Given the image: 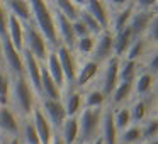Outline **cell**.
<instances>
[{
    "label": "cell",
    "mask_w": 158,
    "mask_h": 144,
    "mask_svg": "<svg viewBox=\"0 0 158 144\" xmlns=\"http://www.w3.org/2000/svg\"><path fill=\"white\" fill-rule=\"evenodd\" d=\"M29 7H31L32 24L38 27V31L43 34L46 42L56 49L60 46V39H58V34H56V24H55L51 4L41 2V0H31Z\"/></svg>",
    "instance_id": "cell-1"
},
{
    "label": "cell",
    "mask_w": 158,
    "mask_h": 144,
    "mask_svg": "<svg viewBox=\"0 0 158 144\" xmlns=\"http://www.w3.org/2000/svg\"><path fill=\"white\" fill-rule=\"evenodd\" d=\"M34 98L36 93L32 92L31 85L24 76H17L10 82V100L14 102V107L22 117L29 119L34 110Z\"/></svg>",
    "instance_id": "cell-2"
},
{
    "label": "cell",
    "mask_w": 158,
    "mask_h": 144,
    "mask_svg": "<svg viewBox=\"0 0 158 144\" xmlns=\"http://www.w3.org/2000/svg\"><path fill=\"white\" fill-rule=\"evenodd\" d=\"M102 112H104V109H87V107H83L80 115H77L82 142L90 144L95 137H99Z\"/></svg>",
    "instance_id": "cell-3"
},
{
    "label": "cell",
    "mask_w": 158,
    "mask_h": 144,
    "mask_svg": "<svg viewBox=\"0 0 158 144\" xmlns=\"http://www.w3.org/2000/svg\"><path fill=\"white\" fill-rule=\"evenodd\" d=\"M24 49L31 53L39 63H44L49 54V44L38 31V27L32 24V21L29 24H24Z\"/></svg>",
    "instance_id": "cell-4"
},
{
    "label": "cell",
    "mask_w": 158,
    "mask_h": 144,
    "mask_svg": "<svg viewBox=\"0 0 158 144\" xmlns=\"http://www.w3.org/2000/svg\"><path fill=\"white\" fill-rule=\"evenodd\" d=\"M2 41V61L5 63V66L9 68V71L12 73L14 78L17 76H24V63H22V53L17 51L14 46L10 44L7 36L0 38Z\"/></svg>",
    "instance_id": "cell-5"
},
{
    "label": "cell",
    "mask_w": 158,
    "mask_h": 144,
    "mask_svg": "<svg viewBox=\"0 0 158 144\" xmlns=\"http://www.w3.org/2000/svg\"><path fill=\"white\" fill-rule=\"evenodd\" d=\"M110 5H116V10H112V14H110L109 31L116 34L129 26V21L134 14V2H127V4L126 2H114Z\"/></svg>",
    "instance_id": "cell-6"
},
{
    "label": "cell",
    "mask_w": 158,
    "mask_h": 144,
    "mask_svg": "<svg viewBox=\"0 0 158 144\" xmlns=\"http://www.w3.org/2000/svg\"><path fill=\"white\" fill-rule=\"evenodd\" d=\"M22 63H24V78L31 85L36 95H41V63L29 51L22 49Z\"/></svg>",
    "instance_id": "cell-7"
},
{
    "label": "cell",
    "mask_w": 158,
    "mask_h": 144,
    "mask_svg": "<svg viewBox=\"0 0 158 144\" xmlns=\"http://www.w3.org/2000/svg\"><path fill=\"white\" fill-rule=\"evenodd\" d=\"M114 56V36L110 31H104L95 38V46H94L92 59L100 63H106Z\"/></svg>",
    "instance_id": "cell-8"
},
{
    "label": "cell",
    "mask_w": 158,
    "mask_h": 144,
    "mask_svg": "<svg viewBox=\"0 0 158 144\" xmlns=\"http://www.w3.org/2000/svg\"><path fill=\"white\" fill-rule=\"evenodd\" d=\"M56 56L60 59V65H61L63 70V75H65V80L68 83H75L77 78V71H78V65H77V59H75V53L72 49H68L66 46L60 44L58 48L55 49Z\"/></svg>",
    "instance_id": "cell-9"
},
{
    "label": "cell",
    "mask_w": 158,
    "mask_h": 144,
    "mask_svg": "<svg viewBox=\"0 0 158 144\" xmlns=\"http://www.w3.org/2000/svg\"><path fill=\"white\" fill-rule=\"evenodd\" d=\"M41 110H43V114H44V117L49 120L53 130L56 129V132H58V130L61 129L63 122L66 120V112H65V107H63L61 100L43 98V109Z\"/></svg>",
    "instance_id": "cell-10"
},
{
    "label": "cell",
    "mask_w": 158,
    "mask_h": 144,
    "mask_svg": "<svg viewBox=\"0 0 158 144\" xmlns=\"http://www.w3.org/2000/svg\"><path fill=\"white\" fill-rule=\"evenodd\" d=\"M80 7L85 9L95 19L97 24L102 27V31H109V24H110L109 4H104V2H99V0H89V2H80Z\"/></svg>",
    "instance_id": "cell-11"
},
{
    "label": "cell",
    "mask_w": 158,
    "mask_h": 144,
    "mask_svg": "<svg viewBox=\"0 0 158 144\" xmlns=\"http://www.w3.org/2000/svg\"><path fill=\"white\" fill-rule=\"evenodd\" d=\"M119 63L121 59L116 56L106 61V68H104L102 75V88H100V92L106 97H110V93L114 92V88L119 83Z\"/></svg>",
    "instance_id": "cell-12"
},
{
    "label": "cell",
    "mask_w": 158,
    "mask_h": 144,
    "mask_svg": "<svg viewBox=\"0 0 158 144\" xmlns=\"http://www.w3.org/2000/svg\"><path fill=\"white\" fill-rule=\"evenodd\" d=\"M31 120H32V124H34V129H36V132H38V137H39V141H41V144H51L55 130H53L49 120L44 117V114H43V110L39 109V107H34V110H32V114H31Z\"/></svg>",
    "instance_id": "cell-13"
},
{
    "label": "cell",
    "mask_w": 158,
    "mask_h": 144,
    "mask_svg": "<svg viewBox=\"0 0 158 144\" xmlns=\"http://www.w3.org/2000/svg\"><path fill=\"white\" fill-rule=\"evenodd\" d=\"M117 132L116 124H114V110L112 107L104 109L102 112V120H100V134L99 137L104 141V144H117Z\"/></svg>",
    "instance_id": "cell-14"
},
{
    "label": "cell",
    "mask_w": 158,
    "mask_h": 144,
    "mask_svg": "<svg viewBox=\"0 0 158 144\" xmlns=\"http://www.w3.org/2000/svg\"><path fill=\"white\" fill-rule=\"evenodd\" d=\"M151 17H153V10H144V9H136L134 7V14L129 21V26L127 27L133 32V38H143L148 31V26L151 22Z\"/></svg>",
    "instance_id": "cell-15"
},
{
    "label": "cell",
    "mask_w": 158,
    "mask_h": 144,
    "mask_svg": "<svg viewBox=\"0 0 158 144\" xmlns=\"http://www.w3.org/2000/svg\"><path fill=\"white\" fill-rule=\"evenodd\" d=\"M0 130L10 137H19V132H21V122L15 112L7 105H0Z\"/></svg>",
    "instance_id": "cell-16"
},
{
    "label": "cell",
    "mask_w": 158,
    "mask_h": 144,
    "mask_svg": "<svg viewBox=\"0 0 158 144\" xmlns=\"http://www.w3.org/2000/svg\"><path fill=\"white\" fill-rule=\"evenodd\" d=\"M43 66L46 68V71H48V75L51 76L53 82H55V85L58 86L60 90L65 88L66 80H65L61 65H60V59H58V56H56L55 51H49V54H48V58H46V61L43 63Z\"/></svg>",
    "instance_id": "cell-17"
},
{
    "label": "cell",
    "mask_w": 158,
    "mask_h": 144,
    "mask_svg": "<svg viewBox=\"0 0 158 144\" xmlns=\"http://www.w3.org/2000/svg\"><path fill=\"white\" fill-rule=\"evenodd\" d=\"M100 71V65L94 59H87L83 61L82 65L78 66V71H77V78H75V83L78 88H83L87 86Z\"/></svg>",
    "instance_id": "cell-18"
},
{
    "label": "cell",
    "mask_w": 158,
    "mask_h": 144,
    "mask_svg": "<svg viewBox=\"0 0 158 144\" xmlns=\"http://www.w3.org/2000/svg\"><path fill=\"white\" fill-rule=\"evenodd\" d=\"M2 5H4V9L7 10L9 15L19 19L22 24H29V22L32 21L29 2H21V0H9V2H4Z\"/></svg>",
    "instance_id": "cell-19"
},
{
    "label": "cell",
    "mask_w": 158,
    "mask_h": 144,
    "mask_svg": "<svg viewBox=\"0 0 158 144\" xmlns=\"http://www.w3.org/2000/svg\"><path fill=\"white\" fill-rule=\"evenodd\" d=\"M7 38L10 41V44L17 51L22 53V49H24V24L12 15H9V22H7Z\"/></svg>",
    "instance_id": "cell-20"
},
{
    "label": "cell",
    "mask_w": 158,
    "mask_h": 144,
    "mask_svg": "<svg viewBox=\"0 0 158 144\" xmlns=\"http://www.w3.org/2000/svg\"><path fill=\"white\" fill-rule=\"evenodd\" d=\"M61 103L65 107L66 117H77L83 107V93H80L78 90H72L65 95Z\"/></svg>",
    "instance_id": "cell-21"
},
{
    "label": "cell",
    "mask_w": 158,
    "mask_h": 144,
    "mask_svg": "<svg viewBox=\"0 0 158 144\" xmlns=\"http://www.w3.org/2000/svg\"><path fill=\"white\" fill-rule=\"evenodd\" d=\"M51 7L55 9V10H58L61 15H65L66 19H68L70 22L77 21L80 15V10H82V7H80L78 0H56V2H53Z\"/></svg>",
    "instance_id": "cell-22"
},
{
    "label": "cell",
    "mask_w": 158,
    "mask_h": 144,
    "mask_svg": "<svg viewBox=\"0 0 158 144\" xmlns=\"http://www.w3.org/2000/svg\"><path fill=\"white\" fill-rule=\"evenodd\" d=\"M41 97L46 100H61V90L55 85L44 66H41Z\"/></svg>",
    "instance_id": "cell-23"
},
{
    "label": "cell",
    "mask_w": 158,
    "mask_h": 144,
    "mask_svg": "<svg viewBox=\"0 0 158 144\" xmlns=\"http://www.w3.org/2000/svg\"><path fill=\"white\" fill-rule=\"evenodd\" d=\"M61 139L65 141V144H77L80 137V127H78V119L77 117H66V120L63 122L61 129L58 130Z\"/></svg>",
    "instance_id": "cell-24"
},
{
    "label": "cell",
    "mask_w": 158,
    "mask_h": 144,
    "mask_svg": "<svg viewBox=\"0 0 158 144\" xmlns=\"http://www.w3.org/2000/svg\"><path fill=\"white\" fill-rule=\"evenodd\" d=\"M112 36H114V56L121 59V56L126 54V51L129 49L131 42L134 41L133 32H131L129 27H126L121 32H116V34H112Z\"/></svg>",
    "instance_id": "cell-25"
},
{
    "label": "cell",
    "mask_w": 158,
    "mask_h": 144,
    "mask_svg": "<svg viewBox=\"0 0 158 144\" xmlns=\"http://www.w3.org/2000/svg\"><path fill=\"white\" fill-rule=\"evenodd\" d=\"M129 109V117H131V126H141L144 120L148 119V112L150 107L144 98H138L133 102V105L127 107Z\"/></svg>",
    "instance_id": "cell-26"
},
{
    "label": "cell",
    "mask_w": 158,
    "mask_h": 144,
    "mask_svg": "<svg viewBox=\"0 0 158 144\" xmlns=\"http://www.w3.org/2000/svg\"><path fill=\"white\" fill-rule=\"evenodd\" d=\"M153 83H155V76L144 70V71H141L139 75L136 76V80H134L133 92L136 93L139 98H143V97H146L148 93L153 90Z\"/></svg>",
    "instance_id": "cell-27"
},
{
    "label": "cell",
    "mask_w": 158,
    "mask_h": 144,
    "mask_svg": "<svg viewBox=\"0 0 158 144\" xmlns=\"http://www.w3.org/2000/svg\"><path fill=\"white\" fill-rule=\"evenodd\" d=\"M136 76H138V61L121 59V63H119V82L134 83Z\"/></svg>",
    "instance_id": "cell-28"
},
{
    "label": "cell",
    "mask_w": 158,
    "mask_h": 144,
    "mask_svg": "<svg viewBox=\"0 0 158 144\" xmlns=\"http://www.w3.org/2000/svg\"><path fill=\"white\" fill-rule=\"evenodd\" d=\"M131 93H133V83L119 82L117 86L114 88V92L110 93V102H112V105H121L129 98Z\"/></svg>",
    "instance_id": "cell-29"
},
{
    "label": "cell",
    "mask_w": 158,
    "mask_h": 144,
    "mask_svg": "<svg viewBox=\"0 0 158 144\" xmlns=\"http://www.w3.org/2000/svg\"><path fill=\"white\" fill-rule=\"evenodd\" d=\"M141 127V141L148 142V141H153L158 137V117H150L143 122Z\"/></svg>",
    "instance_id": "cell-30"
},
{
    "label": "cell",
    "mask_w": 158,
    "mask_h": 144,
    "mask_svg": "<svg viewBox=\"0 0 158 144\" xmlns=\"http://www.w3.org/2000/svg\"><path fill=\"white\" fill-rule=\"evenodd\" d=\"M141 142V127L139 126H129L126 130L119 132L117 144H138Z\"/></svg>",
    "instance_id": "cell-31"
},
{
    "label": "cell",
    "mask_w": 158,
    "mask_h": 144,
    "mask_svg": "<svg viewBox=\"0 0 158 144\" xmlns=\"http://www.w3.org/2000/svg\"><path fill=\"white\" fill-rule=\"evenodd\" d=\"M106 98L107 97L100 92V88L90 90V92L85 93V97H83V107H87V109H102Z\"/></svg>",
    "instance_id": "cell-32"
},
{
    "label": "cell",
    "mask_w": 158,
    "mask_h": 144,
    "mask_svg": "<svg viewBox=\"0 0 158 144\" xmlns=\"http://www.w3.org/2000/svg\"><path fill=\"white\" fill-rule=\"evenodd\" d=\"M94 46H95V38H94V36H87V38L77 39L73 53L82 54V56H90L94 53Z\"/></svg>",
    "instance_id": "cell-33"
},
{
    "label": "cell",
    "mask_w": 158,
    "mask_h": 144,
    "mask_svg": "<svg viewBox=\"0 0 158 144\" xmlns=\"http://www.w3.org/2000/svg\"><path fill=\"white\" fill-rule=\"evenodd\" d=\"M114 124H116L117 132H123L131 126V117L127 107H121L119 110H114Z\"/></svg>",
    "instance_id": "cell-34"
},
{
    "label": "cell",
    "mask_w": 158,
    "mask_h": 144,
    "mask_svg": "<svg viewBox=\"0 0 158 144\" xmlns=\"http://www.w3.org/2000/svg\"><path fill=\"white\" fill-rule=\"evenodd\" d=\"M78 4H80V2H78ZM78 19L83 22V24H85L87 31H89V32H90V36H94V38H97V36H99L100 32H104V31H102V27H100V26L97 24V21L89 14V12L85 10V9H82V10H80Z\"/></svg>",
    "instance_id": "cell-35"
},
{
    "label": "cell",
    "mask_w": 158,
    "mask_h": 144,
    "mask_svg": "<svg viewBox=\"0 0 158 144\" xmlns=\"http://www.w3.org/2000/svg\"><path fill=\"white\" fill-rule=\"evenodd\" d=\"M10 102V78L5 71L0 70V105H7Z\"/></svg>",
    "instance_id": "cell-36"
},
{
    "label": "cell",
    "mask_w": 158,
    "mask_h": 144,
    "mask_svg": "<svg viewBox=\"0 0 158 144\" xmlns=\"http://www.w3.org/2000/svg\"><path fill=\"white\" fill-rule=\"evenodd\" d=\"M22 137H24V142L26 144H41V141H39V137H38V132H36V129H34V124H32L31 117L26 119L24 126H22Z\"/></svg>",
    "instance_id": "cell-37"
},
{
    "label": "cell",
    "mask_w": 158,
    "mask_h": 144,
    "mask_svg": "<svg viewBox=\"0 0 158 144\" xmlns=\"http://www.w3.org/2000/svg\"><path fill=\"white\" fill-rule=\"evenodd\" d=\"M144 53V39L143 38H138L131 42L129 49L126 51V58L124 59H129V61H138L141 54Z\"/></svg>",
    "instance_id": "cell-38"
},
{
    "label": "cell",
    "mask_w": 158,
    "mask_h": 144,
    "mask_svg": "<svg viewBox=\"0 0 158 144\" xmlns=\"http://www.w3.org/2000/svg\"><path fill=\"white\" fill-rule=\"evenodd\" d=\"M146 36L151 42L158 44V12L151 17V22L148 26V31H146Z\"/></svg>",
    "instance_id": "cell-39"
},
{
    "label": "cell",
    "mask_w": 158,
    "mask_h": 144,
    "mask_svg": "<svg viewBox=\"0 0 158 144\" xmlns=\"http://www.w3.org/2000/svg\"><path fill=\"white\" fill-rule=\"evenodd\" d=\"M72 27H73V34H75V39H82V38H87V36H90V32L87 31L85 24H83L80 19H77V21L72 22Z\"/></svg>",
    "instance_id": "cell-40"
},
{
    "label": "cell",
    "mask_w": 158,
    "mask_h": 144,
    "mask_svg": "<svg viewBox=\"0 0 158 144\" xmlns=\"http://www.w3.org/2000/svg\"><path fill=\"white\" fill-rule=\"evenodd\" d=\"M146 71L151 73V75H158V51H155L151 54L150 61H148V66H146Z\"/></svg>",
    "instance_id": "cell-41"
},
{
    "label": "cell",
    "mask_w": 158,
    "mask_h": 144,
    "mask_svg": "<svg viewBox=\"0 0 158 144\" xmlns=\"http://www.w3.org/2000/svg\"><path fill=\"white\" fill-rule=\"evenodd\" d=\"M51 144H65V141L61 139V136H60V132L53 134V139H51Z\"/></svg>",
    "instance_id": "cell-42"
},
{
    "label": "cell",
    "mask_w": 158,
    "mask_h": 144,
    "mask_svg": "<svg viewBox=\"0 0 158 144\" xmlns=\"http://www.w3.org/2000/svg\"><path fill=\"white\" fill-rule=\"evenodd\" d=\"M153 90H155V95L158 97V75L155 76V83H153Z\"/></svg>",
    "instance_id": "cell-43"
},
{
    "label": "cell",
    "mask_w": 158,
    "mask_h": 144,
    "mask_svg": "<svg viewBox=\"0 0 158 144\" xmlns=\"http://www.w3.org/2000/svg\"><path fill=\"white\" fill-rule=\"evenodd\" d=\"M7 144H22V142L19 141V137H10V141H9Z\"/></svg>",
    "instance_id": "cell-44"
},
{
    "label": "cell",
    "mask_w": 158,
    "mask_h": 144,
    "mask_svg": "<svg viewBox=\"0 0 158 144\" xmlns=\"http://www.w3.org/2000/svg\"><path fill=\"white\" fill-rule=\"evenodd\" d=\"M90 144H104V141L100 139V137H95V139H94V141H92V142H90Z\"/></svg>",
    "instance_id": "cell-45"
},
{
    "label": "cell",
    "mask_w": 158,
    "mask_h": 144,
    "mask_svg": "<svg viewBox=\"0 0 158 144\" xmlns=\"http://www.w3.org/2000/svg\"><path fill=\"white\" fill-rule=\"evenodd\" d=\"M143 144H158V139H153V141H148V142H143Z\"/></svg>",
    "instance_id": "cell-46"
},
{
    "label": "cell",
    "mask_w": 158,
    "mask_h": 144,
    "mask_svg": "<svg viewBox=\"0 0 158 144\" xmlns=\"http://www.w3.org/2000/svg\"><path fill=\"white\" fill-rule=\"evenodd\" d=\"M2 63L4 61H2V41H0V66H2Z\"/></svg>",
    "instance_id": "cell-47"
},
{
    "label": "cell",
    "mask_w": 158,
    "mask_h": 144,
    "mask_svg": "<svg viewBox=\"0 0 158 144\" xmlns=\"http://www.w3.org/2000/svg\"><path fill=\"white\" fill-rule=\"evenodd\" d=\"M77 144H87V142H82V141H80V142H77Z\"/></svg>",
    "instance_id": "cell-48"
},
{
    "label": "cell",
    "mask_w": 158,
    "mask_h": 144,
    "mask_svg": "<svg viewBox=\"0 0 158 144\" xmlns=\"http://www.w3.org/2000/svg\"><path fill=\"white\" fill-rule=\"evenodd\" d=\"M156 139H158V137H156Z\"/></svg>",
    "instance_id": "cell-49"
},
{
    "label": "cell",
    "mask_w": 158,
    "mask_h": 144,
    "mask_svg": "<svg viewBox=\"0 0 158 144\" xmlns=\"http://www.w3.org/2000/svg\"><path fill=\"white\" fill-rule=\"evenodd\" d=\"M156 117H158V115H156Z\"/></svg>",
    "instance_id": "cell-50"
}]
</instances>
